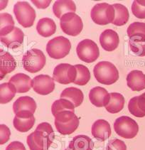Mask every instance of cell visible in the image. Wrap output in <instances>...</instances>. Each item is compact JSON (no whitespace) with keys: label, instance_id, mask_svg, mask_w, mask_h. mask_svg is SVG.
Returning a JSON list of instances; mask_svg holds the SVG:
<instances>
[{"label":"cell","instance_id":"obj_29","mask_svg":"<svg viewBox=\"0 0 145 150\" xmlns=\"http://www.w3.org/2000/svg\"><path fill=\"white\" fill-rule=\"evenodd\" d=\"M17 93L16 88L11 83H4L0 86V103L6 104L9 103Z\"/></svg>","mask_w":145,"mask_h":150},{"label":"cell","instance_id":"obj_16","mask_svg":"<svg viewBox=\"0 0 145 150\" xmlns=\"http://www.w3.org/2000/svg\"><path fill=\"white\" fill-rule=\"evenodd\" d=\"M91 132L93 136L98 140L105 141L111 135L110 125L105 120H98L93 123Z\"/></svg>","mask_w":145,"mask_h":150},{"label":"cell","instance_id":"obj_17","mask_svg":"<svg viewBox=\"0 0 145 150\" xmlns=\"http://www.w3.org/2000/svg\"><path fill=\"white\" fill-rule=\"evenodd\" d=\"M24 32L18 27H14V30L9 34L1 36V44L9 49H16L21 46L24 42Z\"/></svg>","mask_w":145,"mask_h":150},{"label":"cell","instance_id":"obj_27","mask_svg":"<svg viewBox=\"0 0 145 150\" xmlns=\"http://www.w3.org/2000/svg\"><path fill=\"white\" fill-rule=\"evenodd\" d=\"M124 98L122 95L118 93H111L110 100L105 107L106 110L112 114L117 113L124 108Z\"/></svg>","mask_w":145,"mask_h":150},{"label":"cell","instance_id":"obj_22","mask_svg":"<svg viewBox=\"0 0 145 150\" xmlns=\"http://www.w3.org/2000/svg\"><path fill=\"white\" fill-rule=\"evenodd\" d=\"M128 110L132 115L137 117H145V96H135L130 99L128 103Z\"/></svg>","mask_w":145,"mask_h":150},{"label":"cell","instance_id":"obj_38","mask_svg":"<svg viewBox=\"0 0 145 150\" xmlns=\"http://www.w3.org/2000/svg\"><path fill=\"white\" fill-rule=\"evenodd\" d=\"M6 150H26V148L21 142L14 141L6 146Z\"/></svg>","mask_w":145,"mask_h":150},{"label":"cell","instance_id":"obj_39","mask_svg":"<svg viewBox=\"0 0 145 150\" xmlns=\"http://www.w3.org/2000/svg\"><path fill=\"white\" fill-rule=\"evenodd\" d=\"M31 2L34 4L38 9H46L51 2V0H45V1H37L32 0Z\"/></svg>","mask_w":145,"mask_h":150},{"label":"cell","instance_id":"obj_9","mask_svg":"<svg viewBox=\"0 0 145 150\" xmlns=\"http://www.w3.org/2000/svg\"><path fill=\"white\" fill-rule=\"evenodd\" d=\"M60 26L65 34L71 36L79 35L83 28L82 19L74 12L63 15L60 19Z\"/></svg>","mask_w":145,"mask_h":150},{"label":"cell","instance_id":"obj_11","mask_svg":"<svg viewBox=\"0 0 145 150\" xmlns=\"http://www.w3.org/2000/svg\"><path fill=\"white\" fill-rule=\"evenodd\" d=\"M77 77V70L75 66L68 63H60L55 67L53 78L61 84H69L74 83Z\"/></svg>","mask_w":145,"mask_h":150},{"label":"cell","instance_id":"obj_36","mask_svg":"<svg viewBox=\"0 0 145 150\" xmlns=\"http://www.w3.org/2000/svg\"><path fill=\"white\" fill-rule=\"evenodd\" d=\"M106 150H127V145L122 140L114 139L109 142Z\"/></svg>","mask_w":145,"mask_h":150},{"label":"cell","instance_id":"obj_7","mask_svg":"<svg viewBox=\"0 0 145 150\" xmlns=\"http://www.w3.org/2000/svg\"><path fill=\"white\" fill-rule=\"evenodd\" d=\"M14 13L20 25L24 28L33 26L36 17V11L27 1H18L14 6Z\"/></svg>","mask_w":145,"mask_h":150},{"label":"cell","instance_id":"obj_31","mask_svg":"<svg viewBox=\"0 0 145 150\" xmlns=\"http://www.w3.org/2000/svg\"><path fill=\"white\" fill-rule=\"evenodd\" d=\"M1 19V29L0 36H5L9 34L14 29V21L12 16L8 13H1L0 15Z\"/></svg>","mask_w":145,"mask_h":150},{"label":"cell","instance_id":"obj_13","mask_svg":"<svg viewBox=\"0 0 145 150\" xmlns=\"http://www.w3.org/2000/svg\"><path fill=\"white\" fill-rule=\"evenodd\" d=\"M35 117L34 114L29 111H22L16 113L13 125L16 130L20 132H26L34 125Z\"/></svg>","mask_w":145,"mask_h":150},{"label":"cell","instance_id":"obj_3","mask_svg":"<svg viewBox=\"0 0 145 150\" xmlns=\"http://www.w3.org/2000/svg\"><path fill=\"white\" fill-rule=\"evenodd\" d=\"M54 124L58 132L63 135H68L77 129L79 125V119L73 112H61L55 116Z\"/></svg>","mask_w":145,"mask_h":150},{"label":"cell","instance_id":"obj_21","mask_svg":"<svg viewBox=\"0 0 145 150\" xmlns=\"http://www.w3.org/2000/svg\"><path fill=\"white\" fill-rule=\"evenodd\" d=\"M36 101L29 96H22L14 102L13 104V110L15 115L19 112L29 111L34 114L36 110Z\"/></svg>","mask_w":145,"mask_h":150},{"label":"cell","instance_id":"obj_18","mask_svg":"<svg viewBox=\"0 0 145 150\" xmlns=\"http://www.w3.org/2000/svg\"><path fill=\"white\" fill-rule=\"evenodd\" d=\"M127 83L132 91H142L145 89V74L138 70L132 71L127 76Z\"/></svg>","mask_w":145,"mask_h":150},{"label":"cell","instance_id":"obj_5","mask_svg":"<svg viewBox=\"0 0 145 150\" xmlns=\"http://www.w3.org/2000/svg\"><path fill=\"white\" fill-rule=\"evenodd\" d=\"M91 19L98 25H107L112 23L115 17V10L112 5L108 3H99L91 9Z\"/></svg>","mask_w":145,"mask_h":150},{"label":"cell","instance_id":"obj_28","mask_svg":"<svg viewBox=\"0 0 145 150\" xmlns=\"http://www.w3.org/2000/svg\"><path fill=\"white\" fill-rule=\"evenodd\" d=\"M115 10V17L112 24L117 26H121L127 23L129 18V11L127 8L121 4H112Z\"/></svg>","mask_w":145,"mask_h":150},{"label":"cell","instance_id":"obj_2","mask_svg":"<svg viewBox=\"0 0 145 150\" xmlns=\"http://www.w3.org/2000/svg\"><path fill=\"white\" fill-rule=\"evenodd\" d=\"M95 78L103 85H112L119 79V71L113 63L109 61H100L93 69Z\"/></svg>","mask_w":145,"mask_h":150},{"label":"cell","instance_id":"obj_30","mask_svg":"<svg viewBox=\"0 0 145 150\" xmlns=\"http://www.w3.org/2000/svg\"><path fill=\"white\" fill-rule=\"evenodd\" d=\"M75 108L76 107L71 101L64 98H61L53 103L51 106V112L54 117L61 112L71 111L74 112Z\"/></svg>","mask_w":145,"mask_h":150},{"label":"cell","instance_id":"obj_35","mask_svg":"<svg viewBox=\"0 0 145 150\" xmlns=\"http://www.w3.org/2000/svg\"><path fill=\"white\" fill-rule=\"evenodd\" d=\"M132 12L137 18L145 19V0H135L132 5Z\"/></svg>","mask_w":145,"mask_h":150},{"label":"cell","instance_id":"obj_23","mask_svg":"<svg viewBox=\"0 0 145 150\" xmlns=\"http://www.w3.org/2000/svg\"><path fill=\"white\" fill-rule=\"evenodd\" d=\"M76 11V4L70 0H58L53 4V11L55 16L61 19L64 14Z\"/></svg>","mask_w":145,"mask_h":150},{"label":"cell","instance_id":"obj_10","mask_svg":"<svg viewBox=\"0 0 145 150\" xmlns=\"http://www.w3.org/2000/svg\"><path fill=\"white\" fill-rule=\"evenodd\" d=\"M76 53L78 58L84 62H95L100 56V51L95 42L91 39H84L78 44Z\"/></svg>","mask_w":145,"mask_h":150},{"label":"cell","instance_id":"obj_34","mask_svg":"<svg viewBox=\"0 0 145 150\" xmlns=\"http://www.w3.org/2000/svg\"><path fill=\"white\" fill-rule=\"evenodd\" d=\"M129 46L130 50L136 56H145V39L141 38L129 39Z\"/></svg>","mask_w":145,"mask_h":150},{"label":"cell","instance_id":"obj_20","mask_svg":"<svg viewBox=\"0 0 145 150\" xmlns=\"http://www.w3.org/2000/svg\"><path fill=\"white\" fill-rule=\"evenodd\" d=\"M1 68H0V78L3 79L8 73L14 71L16 67L15 59L9 52L1 49Z\"/></svg>","mask_w":145,"mask_h":150},{"label":"cell","instance_id":"obj_14","mask_svg":"<svg viewBox=\"0 0 145 150\" xmlns=\"http://www.w3.org/2000/svg\"><path fill=\"white\" fill-rule=\"evenodd\" d=\"M89 99L91 103L95 107H106L110 100V94L105 88L97 86L90 91Z\"/></svg>","mask_w":145,"mask_h":150},{"label":"cell","instance_id":"obj_15","mask_svg":"<svg viewBox=\"0 0 145 150\" xmlns=\"http://www.w3.org/2000/svg\"><path fill=\"white\" fill-rule=\"evenodd\" d=\"M100 43L103 49L105 51H115L119 46V35L112 29L105 30L100 36Z\"/></svg>","mask_w":145,"mask_h":150},{"label":"cell","instance_id":"obj_24","mask_svg":"<svg viewBox=\"0 0 145 150\" xmlns=\"http://www.w3.org/2000/svg\"><path fill=\"white\" fill-rule=\"evenodd\" d=\"M68 147L73 150H93L94 142L87 135H77L70 142Z\"/></svg>","mask_w":145,"mask_h":150},{"label":"cell","instance_id":"obj_25","mask_svg":"<svg viewBox=\"0 0 145 150\" xmlns=\"http://www.w3.org/2000/svg\"><path fill=\"white\" fill-rule=\"evenodd\" d=\"M36 30L39 34L43 37H49L56 32V23L51 18H42L38 21Z\"/></svg>","mask_w":145,"mask_h":150},{"label":"cell","instance_id":"obj_19","mask_svg":"<svg viewBox=\"0 0 145 150\" xmlns=\"http://www.w3.org/2000/svg\"><path fill=\"white\" fill-rule=\"evenodd\" d=\"M9 82L16 87L18 93H27L32 88V80L24 73H16L10 78Z\"/></svg>","mask_w":145,"mask_h":150},{"label":"cell","instance_id":"obj_37","mask_svg":"<svg viewBox=\"0 0 145 150\" xmlns=\"http://www.w3.org/2000/svg\"><path fill=\"white\" fill-rule=\"evenodd\" d=\"M0 132H1V137H0V144H4L9 140L11 132L9 128L5 125L2 124L0 125Z\"/></svg>","mask_w":145,"mask_h":150},{"label":"cell","instance_id":"obj_41","mask_svg":"<svg viewBox=\"0 0 145 150\" xmlns=\"http://www.w3.org/2000/svg\"><path fill=\"white\" fill-rule=\"evenodd\" d=\"M142 95H143V96H145V93H143V94H142Z\"/></svg>","mask_w":145,"mask_h":150},{"label":"cell","instance_id":"obj_32","mask_svg":"<svg viewBox=\"0 0 145 150\" xmlns=\"http://www.w3.org/2000/svg\"><path fill=\"white\" fill-rule=\"evenodd\" d=\"M127 35L129 39L132 38H141L145 39V23L133 22L128 26Z\"/></svg>","mask_w":145,"mask_h":150},{"label":"cell","instance_id":"obj_33","mask_svg":"<svg viewBox=\"0 0 145 150\" xmlns=\"http://www.w3.org/2000/svg\"><path fill=\"white\" fill-rule=\"evenodd\" d=\"M77 70V77L74 83L78 86H86L91 79V73L86 66L81 64L76 65Z\"/></svg>","mask_w":145,"mask_h":150},{"label":"cell","instance_id":"obj_8","mask_svg":"<svg viewBox=\"0 0 145 150\" xmlns=\"http://www.w3.org/2000/svg\"><path fill=\"white\" fill-rule=\"evenodd\" d=\"M114 129L121 137L132 139L139 132V125L134 120L128 116H121L114 122Z\"/></svg>","mask_w":145,"mask_h":150},{"label":"cell","instance_id":"obj_40","mask_svg":"<svg viewBox=\"0 0 145 150\" xmlns=\"http://www.w3.org/2000/svg\"><path fill=\"white\" fill-rule=\"evenodd\" d=\"M65 150H73V149H71V148H70V147H68H68H67V148H66V149H65Z\"/></svg>","mask_w":145,"mask_h":150},{"label":"cell","instance_id":"obj_1","mask_svg":"<svg viewBox=\"0 0 145 150\" xmlns=\"http://www.w3.org/2000/svg\"><path fill=\"white\" fill-rule=\"evenodd\" d=\"M55 137L52 126L48 122L40 123L26 139L30 150H48Z\"/></svg>","mask_w":145,"mask_h":150},{"label":"cell","instance_id":"obj_4","mask_svg":"<svg viewBox=\"0 0 145 150\" xmlns=\"http://www.w3.org/2000/svg\"><path fill=\"white\" fill-rule=\"evenodd\" d=\"M46 58L41 50L32 49L23 56V67L28 72L34 73L41 71L46 65Z\"/></svg>","mask_w":145,"mask_h":150},{"label":"cell","instance_id":"obj_26","mask_svg":"<svg viewBox=\"0 0 145 150\" xmlns=\"http://www.w3.org/2000/svg\"><path fill=\"white\" fill-rule=\"evenodd\" d=\"M61 98L68 100L73 103L76 108H77L82 104L84 95L81 90L77 88L70 87L63 90L61 94Z\"/></svg>","mask_w":145,"mask_h":150},{"label":"cell","instance_id":"obj_12","mask_svg":"<svg viewBox=\"0 0 145 150\" xmlns=\"http://www.w3.org/2000/svg\"><path fill=\"white\" fill-rule=\"evenodd\" d=\"M32 88L38 94L46 96L54 91V80L48 75H39L32 79Z\"/></svg>","mask_w":145,"mask_h":150},{"label":"cell","instance_id":"obj_6","mask_svg":"<svg viewBox=\"0 0 145 150\" xmlns=\"http://www.w3.org/2000/svg\"><path fill=\"white\" fill-rule=\"evenodd\" d=\"M71 49V44L67 38L60 36L51 39L46 45L48 56L53 59H61L66 57Z\"/></svg>","mask_w":145,"mask_h":150}]
</instances>
